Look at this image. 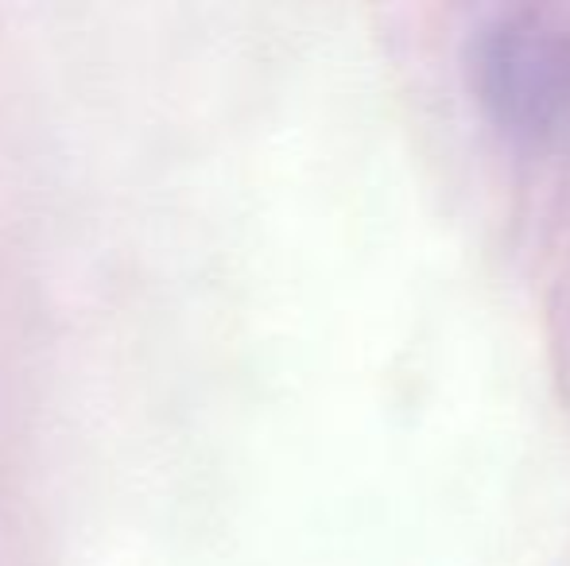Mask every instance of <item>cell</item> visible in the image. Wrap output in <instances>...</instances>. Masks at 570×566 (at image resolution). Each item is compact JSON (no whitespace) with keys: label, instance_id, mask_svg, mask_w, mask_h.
Wrapping results in <instances>:
<instances>
[{"label":"cell","instance_id":"1","mask_svg":"<svg viewBox=\"0 0 570 566\" xmlns=\"http://www.w3.org/2000/svg\"><path fill=\"white\" fill-rule=\"evenodd\" d=\"M465 70L504 137L570 140V28L543 12H497L465 43Z\"/></svg>","mask_w":570,"mask_h":566}]
</instances>
